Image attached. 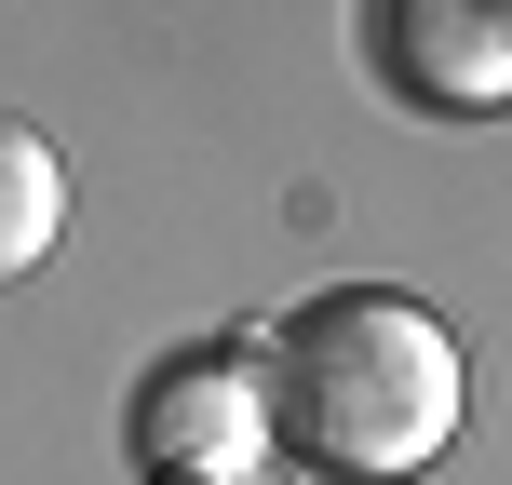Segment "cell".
I'll list each match as a JSON object with an SVG mask.
<instances>
[{
	"mask_svg": "<svg viewBox=\"0 0 512 485\" xmlns=\"http://www.w3.org/2000/svg\"><path fill=\"white\" fill-rule=\"evenodd\" d=\"M256 391H270V445L310 485H418L472 418L459 337L418 297H391V283L297 297L270 324V351H256Z\"/></svg>",
	"mask_w": 512,
	"mask_h": 485,
	"instance_id": "1",
	"label": "cell"
},
{
	"mask_svg": "<svg viewBox=\"0 0 512 485\" xmlns=\"http://www.w3.org/2000/svg\"><path fill=\"white\" fill-rule=\"evenodd\" d=\"M135 472H270V391H256V337H189L135 378L122 405Z\"/></svg>",
	"mask_w": 512,
	"mask_h": 485,
	"instance_id": "2",
	"label": "cell"
},
{
	"mask_svg": "<svg viewBox=\"0 0 512 485\" xmlns=\"http://www.w3.org/2000/svg\"><path fill=\"white\" fill-rule=\"evenodd\" d=\"M351 27H364L378 95L418 108V122L512 108V0H364Z\"/></svg>",
	"mask_w": 512,
	"mask_h": 485,
	"instance_id": "3",
	"label": "cell"
},
{
	"mask_svg": "<svg viewBox=\"0 0 512 485\" xmlns=\"http://www.w3.org/2000/svg\"><path fill=\"white\" fill-rule=\"evenodd\" d=\"M68 230V162L41 149L27 122H0V283H27Z\"/></svg>",
	"mask_w": 512,
	"mask_h": 485,
	"instance_id": "4",
	"label": "cell"
},
{
	"mask_svg": "<svg viewBox=\"0 0 512 485\" xmlns=\"http://www.w3.org/2000/svg\"><path fill=\"white\" fill-rule=\"evenodd\" d=\"M149 485H270V472H149Z\"/></svg>",
	"mask_w": 512,
	"mask_h": 485,
	"instance_id": "5",
	"label": "cell"
}]
</instances>
